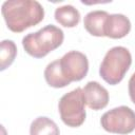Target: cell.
I'll list each match as a JSON object with an SVG mask.
<instances>
[{"label": "cell", "mask_w": 135, "mask_h": 135, "mask_svg": "<svg viewBox=\"0 0 135 135\" xmlns=\"http://www.w3.org/2000/svg\"><path fill=\"white\" fill-rule=\"evenodd\" d=\"M128 89H129V95H130V98L132 100L133 103H135V73L132 74L131 78L129 79V85H128Z\"/></svg>", "instance_id": "5bb4252c"}, {"label": "cell", "mask_w": 135, "mask_h": 135, "mask_svg": "<svg viewBox=\"0 0 135 135\" xmlns=\"http://www.w3.org/2000/svg\"><path fill=\"white\" fill-rule=\"evenodd\" d=\"M44 78L50 86H53L56 89L64 88L71 83L62 74L59 59L54 60L46 65L44 70Z\"/></svg>", "instance_id": "8fae6325"}, {"label": "cell", "mask_w": 135, "mask_h": 135, "mask_svg": "<svg viewBox=\"0 0 135 135\" xmlns=\"http://www.w3.org/2000/svg\"><path fill=\"white\" fill-rule=\"evenodd\" d=\"M85 102L81 88L64 94L58 103V111L61 120L71 128L80 127L85 120Z\"/></svg>", "instance_id": "277c9868"}, {"label": "cell", "mask_w": 135, "mask_h": 135, "mask_svg": "<svg viewBox=\"0 0 135 135\" xmlns=\"http://www.w3.org/2000/svg\"><path fill=\"white\" fill-rule=\"evenodd\" d=\"M64 39L61 28L54 24H47L38 32L30 33L22 39L25 52L34 58H42L50 52L59 47Z\"/></svg>", "instance_id": "7a4b0ae2"}, {"label": "cell", "mask_w": 135, "mask_h": 135, "mask_svg": "<svg viewBox=\"0 0 135 135\" xmlns=\"http://www.w3.org/2000/svg\"><path fill=\"white\" fill-rule=\"evenodd\" d=\"M109 14L105 11H92L84 16L83 25L88 33L96 37H104V25Z\"/></svg>", "instance_id": "9c48e42d"}, {"label": "cell", "mask_w": 135, "mask_h": 135, "mask_svg": "<svg viewBox=\"0 0 135 135\" xmlns=\"http://www.w3.org/2000/svg\"><path fill=\"white\" fill-rule=\"evenodd\" d=\"M30 135H60V131L54 120L45 116H39L32 121Z\"/></svg>", "instance_id": "7c38bea8"}, {"label": "cell", "mask_w": 135, "mask_h": 135, "mask_svg": "<svg viewBox=\"0 0 135 135\" xmlns=\"http://www.w3.org/2000/svg\"><path fill=\"white\" fill-rule=\"evenodd\" d=\"M131 31V21L123 14H111L108 16L104 34L109 38L120 39L127 36Z\"/></svg>", "instance_id": "ba28073f"}, {"label": "cell", "mask_w": 135, "mask_h": 135, "mask_svg": "<svg viewBox=\"0 0 135 135\" xmlns=\"http://www.w3.org/2000/svg\"><path fill=\"white\" fill-rule=\"evenodd\" d=\"M17 55V46L13 40H2L0 45V70L4 71L15 60Z\"/></svg>", "instance_id": "4fadbf2b"}, {"label": "cell", "mask_w": 135, "mask_h": 135, "mask_svg": "<svg viewBox=\"0 0 135 135\" xmlns=\"http://www.w3.org/2000/svg\"><path fill=\"white\" fill-rule=\"evenodd\" d=\"M132 63V55L124 46H114L110 49L100 64L99 75L109 84H118L124 77Z\"/></svg>", "instance_id": "3957f363"}, {"label": "cell", "mask_w": 135, "mask_h": 135, "mask_svg": "<svg viewBox=\"0 0 135 135\" xmlns=\"http://www.w3.org/2000/svg\"><path fill=\"white\" fill-rule=\"evenodd\" d=\"M85 104L94 110H102L109 103V92L97 81H89L82 89Z\"/></svg>", "instance_id": "52a82bcc"}, {"label": "cell", "mask_w": 135, "mask_h": 135, "mask_svg": "<svg viewBox=\"0 0 135 135\" xmlns=\"http://www.w3.org/2000/svg\"><path fill=\"white\" fill-rule=\"evenodd\" d=\"M63 76L70 81L83 79L89 71L88 57L79 51H70L59 59Z\"/></svg>", "instance_id": "8992f818"}, {"label": "cell", "mask_w": 135, "mask_h": 135, "mask_svg": "<svg viewBox=\"0 0 135 135\" xmlns=\"http://www.w3.org/2000/svg\"><path fill=\"white\" fill-rule=\"evenodd\" d=\"M100 124L110 133H132L135 130V112L127 105L114 108L101 116Z\"/></svg>", "instance_id": "5b68a950"}, {"label": "cell", "mask_w": 135, "mask_h": 135, "mask_svg": "<svg viewBox=\"0 0 135 135\" xmlns=\"http://www.w3.org/2000/svg\"><path fill=\"white\" fill-rule=\"evenodd\" d=\"M5 23L14 33L35 26L44 18V8L36 0H8L1 6Z\"/></svg>", "instance_id": "6da1fadb"}, {"label": "cell", "mask_w": 135, "mask_h": 135, "mask_svg": "<svg viewBox=\"0 0 135 135\" xmlns=\"http://www.w3.org/2000/svg\"><path fill=\"white\" fill-rule=\"evenodd\" d=\"M55 20L64 27H74L80 21V13L73 5L65 4L55 9Z\"/></svg>", "instance_id": "30bf717a"}]
</instances>
